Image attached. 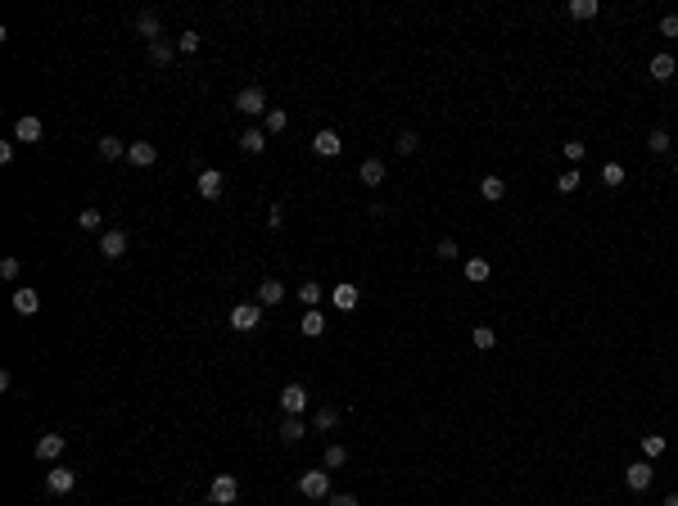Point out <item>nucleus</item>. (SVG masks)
Wrapping results in <instances>:
<instances>
[{"label": "nucleus", "mask_w": 678, "mask_h": 506, "mask_svg": "<svg viewBox=\"0 0 678 506\" xmlns=\"http://www.w3.org/2000/svg\"><path fill=\"white\" fill-rule=\"evenodd\" d=\"M647 150H651V154H669V150H674V141H669V127H651V136H647Z\"/></svg>", "instance_id": "5701e85b"}, {"label": "nucleus", "mask_w": 678, "mask_h": 506, "mask_svg": "<svg viewBox=\"0 0 678 506\" xmlns=\"http://www.w3.org/2000/svg\"><path fill=\"white\" fill-rule=\"evenodd\" d=\"M471 339H475V348H493V343H498V330H493V326H475Z\"/></svg>", "instance_id": "4c0bfd02"}, {"label": "nucleus", "mask_w": 678, "mask_h": 506, "mask_svg": "<svg viewBox=\"0 0 678 506\" xmlns=\"http://www.w3.org/2000/svg\"><path fill=\"white\" fill-rule=\"evenodd\" d=\"M154 158H158V150H154L150 141H136V145H127V163H131V167H150Z\"/></svg>", "instance_id": "2eb2a0df"}, {"label": "nucleus", "mask_w": 678, "mask_h": 506, "mask_svg": "<svg viewBox=\"0 0 678 506\" xmlns=\"http://www.w3.org/2000/svg\"><path fill=\"white\" fill-rule=\"evenodd\" d=\"M18 271H23L18 258H5V263H0V276H5V280H18Z\"/></svg>", "instance_id": "79ce46f5"}, {"label": "nucleus", "mask_w": 678, "mask_h": 506, "mask_svg": "<svg viewBox=\"0 0 678 506\" xmlns=\"http://www.w3.org/2000/svg\"><path fill=\"white\" fill-rule=\"evenodd\" d=\"M651 479H656V471H651V461H633V466L624 471V484L633 488V493H647V488H651Z\"/></svg>", "instance_id": "1a4fd4ad"}, {"label": "nucleus", "mask_w": 678, "mask_h": 506, "mask_svg": "<svg viewBox=\"0 0 678 506\" xmlns=\"http://www.w3.org/2000/svg\"><path fill=\"white\" fill-rule=\"evenodd\" d=\"M357 181H362V186H380V181H385V163H380V158H366L362 167H357Z\"/></svg>", "instance_id": "6ab92c4d"}, {"label": "nucleus", "mask_w": 678, "mask_h": 506, "mask_svg": "<svg viewBox=\"0 0 678 506\" xmlns=\"http://www.w3.org/2000/svg\"><path fill=\"white\" fill-rule=\"evenodd\" d=\"M299 493L307 502H330V471H303Z\"/></svg>", "instance_id": "f257e3e1"}, {"label": "nucleus", "mask_w": 678, "mask_h": 506, "mask_svg": "<svg viewBox=\"0 0 678 506\" xmlns=\"http://www.w3.org/2000/svg\"><path fill=\"white\" fill-rule=\"evenodd\" d=\"M303 407H307V389L303 385H285V389H280V412H285V416H299Z\"/></svg>", "instance_id": "9b49d317"}, {"label": "nucleus", "mask_w": 678, "mask_h": 506, "mask_svg": "<svg viewBox=\"0 0 678 506\" xmlns=\"http://www.w3.org/2000/svg\"><path fill=\"white\" fill-rule=\"evenodd\" d=\"M263 326V303H236L231 307V330H240V335H249V330Z\"/></svg>", "instance_id": "7ed1b4c3"}, {"label": "nucleus", "mask_w": 678, "mask_h": 506, "mask_svg": "<svg viewBox=\"0 0 678 506\" xmlns=\"http://www.w3.org/2000/svg\"><path fill=\"white\" fill-rule=\"evenodd\" d=\"M177 50L195 55V50H199V32H181V36H177Z\"/></svg>", "instance_id": "a19ab883"}, {"label": "nucleus", "mask_w": 678, "mask_h": 506, "mask_svg": "<svg viewBox=\"0 0 678 506\" xmlns=\"http://www.w3.org/2000/svg\"><path fill=\"white\" fill-rule=\"evenodd\" d=\"M236 109L244 118H258V114L267 118V91H263V86H244V91L236 95Z\"/></svg>", "instance_id": "20e7f679"}, {"label": "nucleus", "mask_w": 678, "mask_h": 506, "mask_svg": "<svg viewBox=\"0 0 678 506\" xmlns=\"http://www.w3.org/2000/svg\"><path fill=\"white\" fill-rule=\"evenodd\" d=\"M674 172H678V154H674Z\"/></svg>", "instance_id": "de8ad7c7"}, {"label": "nucleus", "mask_w": 678, "mask_h": 506, "mask_svg": "<svg viewBox=\"0 0 678 506\" xmlns=\"http://www.w3.org/2000/svg\"><path fill=\"white\" fill-rule=\"evenodd\" d=\"M660 452H665V434H643V456L647 461H656Z\"/></svg>", "instance_id": "f704fd0d"}, {"label": "nucleus", "mask_w": 678, "mask_h": 506, "mask_svg": "<svg viewBox=\"0 0 678 506\" xmlns=\"http://www.w3.org/2000/svg\"><path fill=\"white\" fill-rule=\"evenodd\" d=\"M303 434H307V425L299 421V416H285V421H280V439L285 443H299Z\"/></svg>", "instance_id": "c756f323"}, {"label": "nucleus", "mask_w": 678, "mask_h": 506, "mask_svg": "<svg viewBox=\"0 0 678 506\" xmlns=\"http://www.w3.org/2000/svg\"><path fill=\"white\" fill-rule=\"evenodd\" d=\"M195 190H199V199H222V190H226V177H222V172H199V177H195Z\"/></svg>", "instance_id": "6e6552de"}, {"label": "nucleus", "mask_w": 678, "mask_h": 506, "mask_svg": "<svg viewBox=\"0 0 678 506\" xmlns=\"http://www.w3.org/2000/svg\"><path fill=\"white\" fill-rule=\"evenodd\" d=\"M339 150H344V141H339L335 131H317V136H312V154H322V158H335Z\"/></svg>", "instance_id": "4468645a"}, {"label": "nucleus", "mask_w": 678, "mask_h": 506, "mask_svg": "<svg viewBox=\"0 0 678 506\" xmlns=\"http://www.w3.org/2000/svg\"><path fill=\"white\" fill-rule=\"evenodd\" d=\"M299 330H303L307 339L326 335V317H322V307H307V312H303V321H299Z\"/></svg>", "instance_id": "a211bd4d"}, {"label": "nucleus", "mask_w": 678, "mask_h": 506, "mask_svg": "<svg viewBox=\"0 0 678 506\" xmlns=\"http://www.w3.org/2000/svg\"><path fill=\"white\" fill-rule=\"evenodd\" d=\"M95 150H100L104 163H114V158H127V145H122L118 136H100V145H95Z\"/></svg>", "instance_id": "aec40b11"}, {"label": "nucleus", "mask_w": 678, "mask_h": 506, "mask_svg": "<svg viewBox=\"0 0 678 506\" xmlns=\"http://www.w3.org/2000/svg\"><path fill=\"white\" fill-rule=\"evenodd\" d=\"M357 299H362V290H357L353 280H344V285H335V290H330V303H335L339 312H353V307H357Z\"/></svg>", "instance_id": "f8f14e48"}, {"label": "nucleus", "mask_w": 678, "mask_h": 506, "mask_svg": "<svg viewBox=\"0 0 678 506\" xmlns=\"http://www.w3.org/2000/svg\"><path fill=\"white\" fill-rule=\"evenodd\" d=\"M312 425H317V429H335V425H339V407H330V402L317 407V412H312Z\"/></svg>", "instance_id": "cd10ccee"}, {"label": "nucleus", "mask_w": 678, "mask_h": 506, "mask_svg": "<svg viewBox=\"0 0 678 506\" xmlns=\"http://www.w3.org/2000/svg\"><path fill=\"white\" fill-rule=\"evenodd\" d=\"M597 14H601V5H597V0H570V18L584 23V18H597Z\"/></svg>", "instance_id": "7c9ffc66"}, {"label": "nucleus", "mask_w": 678, "mask_h": 506, "mask_svg": "<svg viewBox=\"0 0 678 506\" xmlns=\"http://www.w3.org/2000/svg\"><path fill=\"white\" fill-rule=\"evenodd\" d=\"M339 466H349V448H344V443H330L326 456H322V471H339Z\"/></svg>", "instance_id": "b1692460"}, {"label": "nucleus", "mask_w": 678, "mask_h": 506, "mask_svg": "<svg viewBox=\"0 0 678 506\" xmlns=\"http://www.w3.org/2000/svg\"><path fill=\"white\" fill-rule=\"evenodd\" d=\"M14 141H18V145H36V141H41V118H36V114H23V118L14 122Z\"/></svg>", "instance_id": "9d476101"}, {"label": "nucleus", "mask_w": 678, "mask_h": 506, "mask_svg": "<svg viewBox=\"0 0 678 506\" xmlns=\"http://www.w3.org/2000/svg\"><path fill=\"white\" fill-rule=\"evenodd\" d=\"M434 258H443V263H457V258H461V249H457V240H448V236H443V240L434 244Z\"/></svg>", "instance_id": "72a5a7b5"}, {"label": "nucleus", "mask_w": 678, "mask_h": 506, "mask_svg": "<svg viewBox=\"0 0 678 506\" xmlns=\"http://www.w3.org/2000/svg\"><path fill=\"white\" fill-rule=\"evenodd\" d=\"M322 299H326V290L317 285V280H307V285H299V303H303V307H322Z\"/></svg>", "instance_id": "c85d7f7f"}, {"label": "nucleus", "mask_w": 678, "mask_h": 506, "mask_svg": "<svg viewBox=\"0 0 678 506\" xmlns=\"http://www.w3.org/2000/svg\"><path fill=\"white\" fill-rule=\"evenodd\" d=\"M150 64L154 68H168L172 64V41H150Z\"/></svg>", "instance_id": "2f4dec72"}, {"label": "nucleus", "mask_w": 678, "mask_h": 506, "mask_svg": "<svg viewBox=\"0 0 678 506\" xmlns=\"http://www.w3.org/2000/svg\"><path fill=\"white\" fill-rule=\"evenodd\" d=\"M14 312H18V317H32V312H41V294H36V290H28V285H23V290H14Z\"/></svg>", "instance_id": "dca6fc26"}, {"label": "nucleus", "mask_w": 678, "mask_h": 506, "mask_svg": "<svg viewBox=\"0 0 678 506\" xmlns=\"http://www.w3.org/2000/svg\"><path fill=\"white\" fill-rule=\"evenodd\" d=\"M240 497V479L236 475H213V484H208V502L213 506H236Z\"/></svg>", "instance_id": "f03ea898"}, {"label": "nucleus", "mask_w": 678, "mask_h": 506, "mask_svg": "<svg viewBox=\"0 0 678 506\" xmlns=\"http://www.w3.org/2000/svg\"><path fill=\"white\" fill-rule=\"evenodd\" d=\"M579 186H584V177H579L574 167H570V172H561V177H557V190H561V194H574Z\"/></svg>", "instance_id": "c9c22d12"}, {"label": "nucleus", "mask_w": 678, "mask_h": 506, "mask_svg": "<svg viewBox=\"0 0 678 506\" xmlns=\"http://www.w3.org/2000/svg\"><path fill=\"white\" fill-rule=\"evenodd\" d=\"M280 221H285V208H280V204H271V213H267V226H271V231H280Z\"/></svg>", "instance_id": "37998d69"}, {"label": "nucleus", "mask_w": 678, "mask_h": 506, "mask_svg": "<svg viewBox=\"0 0 678 506\" xmlns=\"http://www.w3.org/2000/svg\"><path fill=\"white\" fill-rule=\"evenodd\" d=\"M660 32H665V36H678V14H665V18H660Z\"/></svg>", "instance_id": "a18cd8bd"}, {"label": "nucleus", "mask_w": 678, "mask_h": 506, "mask_svg": "<svg viewBox=\"0 0 678 506\" xmlns=\"http://www.w3.org/2000/svg\"><path fill=\"white\" fill-rule=\"evenodd\" d=\"M127 244H131V236L122 226H114V231H104L100 236V258H109V263H118L122 253H127Z\"/></svg>", "instance_id": "39448f33"}, {"label": "nucleus", "mask_w": 678, "mask_h": 506, "mask_svg": "<svg viewBox=\"0 0 678 506\" xmlns=\"http://www.w3.org/2000/svg\"><path fill=\"white\" fill-rule=\"evenodd\" d=\"M253 303H263V307L285 303V285H280V280H263V285H258V299H253Z\"/></svg>", "instance_id": "f3484780"}, {"label": "nucleus", "mask_w": 678, "mask_h": 506, "mask_svg": "<svg viewBox=\"0 0 678 506\" xmlns=\"http://www.w3.org/2000/svg\"><path fill=\"white\" fill-rule=\"evenodd\" d=\"M285 127H290V114H285V109H267V118H263V131H267V136H280Z\"/></svg>", "instance_id": "393cba45"}, {"label": "nucleus", "mask_w": 678, "mask_h": 506, "mask_svg": "<svg viewBox=\"0 0 678 506\" xmlns=\"http://www.w3.org/2000/svg\"><path fill=\"white\" fill-rule=\"evenodd\" d=\"M72 484H77V471H68V466H55V471H45V493H55V497L72 493Z\"/></svg>", "instance_id": "423d86ee"}, {"label": "nucleus", "mask_w": 678, "mask_h": 506, "mask_svg": "<svg viewBox=\"0 0 678 506\" xmlns=\"http://www.w3.org/2000/svg\"><path fill=\"white\" fill-rule=\"evenodd\" d=\"M660 506H678V493H669V497H665V502H660Z\"/></svg>", "instance_id": "49530a36"}, {"label": "nucleus", "mask_w": 678, "mask_h": 506, "mask_svg": "<svg viewBox=\"0 0 678 506\" xmlns=\"http://www.w3.org/2000/svg\"><path fill=\"white\" fill-rule=\"evenodd\" d=\"M240 150H244V154H263V150H267V131H263V127H249V131L240 136Z\"/></svg>", "instance_id": "412c9836"}, {"label": "nucleus", "mask_w": 678, "mask_h": 506, "mask_svg": "<svg viewBox=\"0 0 678 506\" xmlns=\"http://www.w3.org/2000/svg\"><path fill=\"white\" fill-rule=\"evenodd\" d=\"M479 194H484L488 204H498L502 194H507V181H502V177H484V181H479Z\"/></svg>", "instance_id": "bb28decb"}, {"label": "nucleus", "mask_w": 678, "mask_h": 506, "mask_svg": "<svg viewBox=\"0 0 678 506\" xmlns=\"http://www.w3.org/2000/svg\"><path fill=\"white\" fill-rule=\"evenodd\" d=\"M561 154L570 158V163H579V158L588 154V145H584V141H565V145H561Z\"/></svg>", "instance_id": "ea45409f"}, {"label": "nucleus", "mask_w": 678, "mask_h": 506, "mask_svg": "<svg viewBox=\"0 0 678 506\" xmlns=\"http://www.w3.org/2000/svg\"><path fill=\"white\" fill-rule=\"evenodd\" d=\"M488 258H466V280H475V285H484L488 280Z\"/></svg>", "instance_id": "a878e982"}, {"label": "nucleus", "mask_w": 678, "mask_h": 506, "mask_svg": "<svg viewBox=\"0 0 678 506\" xmlns=\"http://www.w3.org/2000/svg\"><path fill=\"white\" fill-rule=\"evenodd\" d=\"M77 226H82V231H100V208H82V213H77Z\"/></svg>", "instance_id": "58836bf2"}, {"label": "nucleus", "mask_w": 678, "mask_h": 506, "mask_svg": "<svg viewBox=\"0 0 678 506\" xmlns=\"http://www.w3.org/2000/svg\"><path fill=\"white\" fill-rule=\"evenodd\" d=\"M136 32H141L145 41H163V18H158V9H136Z\"/></svg>", "instance_id": "0eeeda50"}, {"label": "nucleus", "mask_w": 678, "mask_h": 506, "mask_svg": "<svg viewBox=\"0 0 678 506\" xmlns=\"http://www.w3.org/2000/svg\"><path fill=\"white\" fill-rule=\"evenodd\" d=\"M674 72H678L674 55H656V59H651V82H669Z\"/></svg>", "instance_id": "4be33fe9"}, {"label": "nucleus", "mask_w": 678, "mask_h": 506, "mask_svg": "<svg viewBox=\"0 0 678 506\" xmlns=\"http://www.w3.org/2000/svg\"><path fill=\"white\" fill-rule=\"evenodd\" d=\"M64 434H41L36 439V456H41V461H59V456H64Z\"/></svg>", "instance_id": "ddd939ff"}, {"label": "nucleus", "mask_w": 678, "mask_h": 506, "mask_svg": "<svg viewBox=\"0 0 678 506\" xmlns=\"http://www.w3.org/2000/svg\"><path fill=\"white\" fill-rule=\"evenodd\" d=\"M393 150H398L403 158H412L416 150H421V136H416V131H403V136H398V145H393Z\"/></svg>", "instance_id": "473e14b6"}, {"label": "nucleus", "mask_w": 678, "mask_h": 506, "mask_svg": "<svg viewBox=\"0 0 678 506\" xmlns=\"http://www.w3.org/2000/svg\"><path fill=\"white\" fill-rule=\"evenodd\" d=\"M330 506H362L353 493H330Z\"/></svg>", "instance_id": "c03bdc74"}, {"label": "nucleus", "mask_w": 678, "mask_h": 506, "mask_svg": "<svg viewBox=\"0 0 678 506\" xmlns=\"http://www.w3.org/2000/svg\"><path fill=\"white\" fill-rule=\"evenodd\" d=\"M601 181L606 186H624V163H601Z\"/></svg>", "instance_id": "e433bc0d"}]
</instances>
